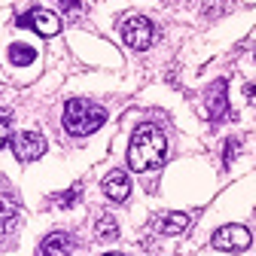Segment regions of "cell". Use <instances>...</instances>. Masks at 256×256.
<instances>
[{
	"mask_svg": "<svg viewBox=\"0 0 256 256\" xmlns=\"http://www.w3.org/2000/svg\"><path fill=\"white\" fill-rule=\"evenodd\" d=\"M12 152L18 162H37L46 156V138L40 132H18L12 138Z\"/></svg>",
	"mask_w": 256,
	"mask_h": 256,
	"instance_id": "5b68a950",
	"label": "cell"
},
{
	"mask_svg": "<svg viewBox=\"0 0 256 256\" xmlns=\"http://www.w3.org/2000/svg\"><path fill=\"white\" fill-rule=\"evenodd\" d=\"M61 4L68 6V10H80V0H61Z\"/></svg>",
	"mask_w": 256,
	"mask_h": 256,
	"instance_id": "ffe728a7",
	"label": "cell"
},
{
	"mask_svg": "<svg viewBox=\"0 0 256 256\" xmlns=\"http://www.w3.org/2000/svg\"><path fill=\"white\" fill-rule=\"evenodd\" d=\"M244 94H247V104H253V107H256V82H250V86L244 88Z\"/></svg>",
	"mask_w": 256,
	"mask_h": 256,
	"instance_id": "d6986e66",
	"label": "cell"
},
{
	"mask_svg": "<svg viewBox=\"0 0 256 256\" xmlns=\"http://www.w3.org/2000/svg\"><path fill=\"white\" fill-rule=\"evenodd\" d=\"M104 256H122V253H104Z\"/></svg>",
	"mask_w": 256,
	"mask_h": 256,
	"instance_id": "44dd1931",
	"label": "cell"
},
{
	"mask_svg": "<svg viewBox=\"0 0 256 256\" xmlns=\"http://www.w3.org/2000/svg\"><path fill=\"white\" fill-rule=\"evenodd\" d=\"M34 58H37V52L30 46H24V43L10 46V61L16 64V68H28V64H34Z\"/></svg>",
	"mask_w": 256,
	"mask_h": 256,
	"instance_id": "4fadbf2b",
	"label": "cell"
},
{
	"mask_svg": "<svg viewBox=\"0 0 256 256\" xmlns=\"http://www.w3.org/2000/svg\"><path fill=\"white\" fill-rule=\"evenodd\" d=\"M104 196L110 202H125L128 196H132V177H128L125 171H110L104 177Z\"/></svg>",
	"mask_w": 256,
	"mask_h": 256,
	"instance_id": "ba28073f",
	"label": "cell"
},
{
	"mask_svg": "<svg viewBox=\"0 0 256 256\" xmlns=\"http://www.w3.org/2000/svg\"><path fill=\"white\" fill-rule=\"evenodd\" d=\"M107 122V110L101 104H92L86 98H74L64 104V116H61V125L64 132L74 134V138H88L94 134L98 128Z\"/></svg>",
	"mask_w": 256,
	"mask_h": 256,
	"instance_id": "7a4b0ae2",
	"label": "cell"
},
{
	"mask_svg": "<svg viewBox=\"0 0 256 256\" xmlns=\"http://www.w3.org/2000/svg\"><path fill=\"white\" fill-rule=\"evenodd\" d=\"M122 40L128 49H134V52H144L152 46L156 40V24L144 16H132V18H125L122 22Z\"/></svg>",
	"mask_w": 256,
	"mask_h": 256,
	"instance_id": "3957f363",
	"label": "cell"
},
{
	"mask_svg": "<svg viewBox=\"0 0 256 256\" xmlns=\"http://www.w3.org/2000/svg\"><path fill=\"white\" fill-rule=\"evenodd\" d=\"M16 22H18L22 28H30V30H37L40 37H55L58 30H61V18H58L55 12H49V10H30V12L18 16Z\"/></svg>",
	"mask_w": 256,
	"mask_h": 256,
	"instance_id": "8992f818",
	"label": "cell"
},
{
	"mask_svg": "<svg viewBox=\"0 0 256 256\" xmlns=\"http://www.w3.org/2000/svg\"><path fill=\"white\" fill-rule=\"evenodd\" d=\"M168 162V138L158 125H140L132 134L128 144V165L132 171L144 174V171H156Z\"/></svg>",
	"mask_w": 256,
	"mask_h": 256,
	"instance_id": "6da1fadb",
	"label": "cell"
},
{
	"mask_svg": "<svg viewBox=\"0 0 256 256\" xmlns=\"http://www.w3.org/2000/svg\"><path fill=\"white\" fill-rule=\"evenodd\" d=\"M10 132H12V128H10V113H6V110H0V150L6 146Z\"/></svg>",
	"mask_w": 256,
	"mask_h": 256,
	"instance_id": "2e32d148",
	"label": "cell"
},
{
	"mask_svg": "<svg viewBox=\"0 0 256 256\" xmlns=\"http://www.w3.org/2000/svg\"><path fill=\"white\" fill-rule=\"evenodd\" d=\"M235 156H238V138H229V140H226V156H222V165L229 168V165L235 162Z\"/></svg>",
	"mask_w": 256,
	"mask_h": 256,
	"instance_id": "e0dca14e",
	"label": "cell"
},
{
	"mask_svg": "<svg viewBox=\"0 0 256 256\" xmlns=\"http://www.w3.org/2000/svg\"><path fill=\"white\" fill-rule=\"evenodd\" d=\"M186 229H189V216L180 214V210H171V214L156 216V232L158 235H183Z\"/></svg>",
	"mask_w": 256,
	"mask_h": 256,
	"instance_id": "30bf717a",
	"label": "cell"
},
{
	"mask_svg": "<svg viewBox=\"0 0 256 256\" xmlns=\"http://www.w3.org/2000/svg\"><path fill=\"white\" fill-rule=\"evenodd\" d=\"M0 220H10V222H18V204L6 196H0Z\"/></svg>",
	"mask_w": 256,
	"mask_h": 256,
	"instance_id": "5bb4252c",
	"label": "cell"
},
{
	"mask_svg": "<svg viewBox=\"0 0 256 256\" xmlns=\"http://www.w3.org/2000/svg\"><path fill=\"white\" fill-rule=\"evenodd\" d=\"M210 244H214V250H222V253H244L253 244V235H250L247 226H235V222H232V226L216 229Z\"/></svg>",
	"mask_w": 256,
	"mask_h": 256,
	"instance_id": "277c9868",
	"label": "cell"
},
{
	"mask_svg": "<svg viewBox=\"0 0 256 256\" xmlns=\"http://www.w3.org/2000/svg\"><path fill=\"white\" fill-rule=\"evenodd\" d=\"M74 253V238L68 232H52L40 244V256H70Z\"/></svg>",
	"mask_w": 256,
	"mask_h": 256,
	"instance_id": "9c48e42d",
	"label": "cell"
},
{
	"mask_svg": "<svg viewBox=\"0 0 256 256\" xmlns=\"http://www.w3.org/2000/svg\"><path fill=\"white\" fill-rule=\"evenodd\" d=\"M80 196H82V186H74L70 192H61V196H55V202H58V208H74Z\"/></svg>",
	"mask_w": 256,
	"mask_h": 256,
	"instance_id": "9a60e30c",
	"label": "cell"
},
{
	"mask_svg": "<svg viewBox=\"0 0 256 256\" xmlns=\"http://www.w3.org/2000/svg\"><path fill=\"white\" fill-rule=\"evenodd\" d=\"M12 229H16V222H10V220H0V241H4V238L12 232Z\"/></svg>",
	"mask_w": 256,
	"mask_h": 256,
	"instance_id": "ac0fdd59",
	"label": "cell"
},
{
	"mask_svg": "<svg viewBox=\"0 0 256 256\" xmlns=\"http://www.w3.org/2000/svg\"><path fill=\"white\" fill-rule=\"evenodd\" d=\"M235 10V0H202V12L208 18H222Z\"/></svg>",
	"mask_w": 256,
	"mask_h": 256,
	"instance_id": "7c38bea8",
	"label": "cell"
},
{
	"mask_svg": "<svg viewBox=\"0 0 256 256\" xmlns=\"http://www.w3.org/2000/svg\"><path fill=\"white\" fill-rule=\"evenodd\" d=\"M94 238H98V241H104V244L116 241V238H119V222H116L110 214H104L98 222H94Z\"/></svg>",
	"mask_w": 256,
	"mask_h": 256,
	"instance_id": "8fae6325",
	"label": "cell"
},
{
	"mask_svg": "<svg viewBox=\"0 0 256 256\" xmlns=\"http://www.w3.org/2000/svg\"><path fill=\"white\" fill-rule=\"evenodd\" d=\"M226 110H229V82L216 80L204 94V116L208 119H222Z\"/></svg>",
	"mask_w": 256,
	"mask_h": 256,
	"instance_id": "52a82bcc",
	"label": "cell"
}]
</instances>
